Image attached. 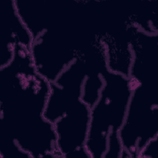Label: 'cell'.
<instances>
[{
  "label": "cell",
  "instance_id": "cell-1",
  "mask_svg": "<svg viewBox=\"0 0 158 158\" xmlns=\"http://www.w3.org/2000/svg\"><path fill=\"white\" fill-rule=\"evenodd\" d=\"M103 79L99 98L90 107L85 146L90 158H104L109 138L118 136L123 123L132 93L128 77L106 69L103 72Z\"/></svg>",
  "mask_w": 158,
  "mask_h": 158
},
{
  "label": "cell",
  "instance_id": "cell-2",
  "mask_svg": "<svg viewBox=\"0 0 158 158\" xmlns=\"http://www.w3.org/2000/svg\"><path fill=\"white\" fill-rule=\"evenodd\" d=\"M126 116L118 136L123 148L122 157H137L151 139L158 138L157 85L133 84Z\"/></svg>",
  "mask_w": 158,
  "mask_h": 158
},
{
  "label": "cell",
  "instance_id": "cell-3",
  "mask_svg": "<svg viewBox=\"0 0 158 158\" xmlns=\"http://www.w3.org/2000/svg\"><path fill=\"white\" fill-rule=\"evenodd\" d=\"M81 48L70 35L52 26L33 39L29 52L36 73L51 83L78 57Z\"/></svg>",
  "mask_w": 158,
  "mask_h": 158
},
{
  "label": "cell",
  "instance_id": "cell-4",
  "mask_svg": "<svg viewBox=\"0 0 158 158\" xmlns=\"http://www.w3.org/2000/svg\"><path fill=\"white\" fill-rule=\"evenodd\" d=\"M90 120V107L81 100L54 123L59 157L90 158L85 146Z\"/></svg>",
  "mask_w": 158,
  "mask_h": 158
},
{
  "label": "cell",
  "instance_id": "cell-5",
  "mask_svg": "<svg viewBox=\"0 0 158 158\" xmlns=\"http://www.w3.org/2000/svg\"><path fill=\"white\" fill-rule=\"evenodd\" d=\"M86 68L83 58L78 57L50 83L43 117L54 123L75 103L81 100Z\"/></svg>",
  "mask_w": 158,
  "mask_h": 158
},
{
  "label": "cell",
  "instance_id": "cell-6",
  "mask_svg": "<svg viewBox=\"0 0 158 158\" xmlns=\"http://www.w3.org/2000/svg\"><path fill=\"white\" fill-rule=\"evenodd\" d=\"M104 50L107 70L129 77L133 55L126 23L124 30L99 36Z\"/></svg>",
  "mask_w": 158,
  "mask_h": 158
},
{
  "label": "cell",
  "instance_id": "cell-7",
  "mask_svg": "<svg viewBox=\"0 0 158 158\" xmlns=\"http://www.w3.org/2000/svg\"><path fill=\"white\" fill-rule=\"evenodd\" d=\"M158 138L149 141L139 152L137 157H153L156 156Z\"/></svg>",
  "mask_w": 158,
  "mask_h": 158
}]
</instances>
